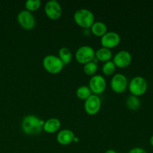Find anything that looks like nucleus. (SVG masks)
<instances>
[{"label":"nucleus","instance_id":"f3484780","mask_svg":"<svg viewBox=\"0 0 153 153\" xmlns=\"http://www.w3.org/2000/svg\"><path fill=\"white\" fill-rule=\"evenodd\" d=\"M58 58L61 61L64 66L70 64L73 58V54H72L71 50L67 47H61L58 50Z\"/></svg>","mask_w":153,"mask_h":153},{"label":"nucleus","instance_id":"20e7f679","mask_svg":"<svg viewBox=\"0 0 153 153\" xmlns=\"http://www.w3.org/2000/svg\"><path fill=\"white\" fill-rule=\"evenodd\" d=\"M128 88L131 95L140 97L146 92L148 88L147 81L143 76H137L131 79L128 83Z\"/></svg>","mask_w":153,"mask_h":153},{"label":"nucleus","instance_id":"412c9836","mask_svg":"<svg viewBox=\"0 0 153 153\" xmlns=\"http://www.w3.org/2000/svg\"><path fill=\"white\" fill-rule=\"evenodd\" d=\"M116 68V66L114 65L113 61H109L104 63V64L102 65V70L103 74L107 76H112L114 73Z\"/></svg>","mask_w":153,"mask_h":153},{"label":"nucleus","instance_id":"ddd939ff","mask_svg":"<svg viewBox=\"0 0 153 153\" xmlns=\"http://www.w3.org/2000/svg\"><path fill=\"white\" fill-rule=\"evenodd\" d=\"M74 132L70 129L60 130L57 134V141L62 146H68L71 144L75 140Z\"/></svg>","mask_w":153,"mask_h":153},{"label":"nucleus","instance_id":"a211bd4d","mask_svg":"<svg viewBox=\"0 0 153 153\" xmlns=\"http://www.w3.org/2000/svg\"><path fill=\"white\" fill-rule=\"evenodd\" d=\"M126 104L127 108L131 111L138 110L141 105V102H140L139 97L133 95H130L127 97Z\"/></svg>","mask_w":153,"mask_h":153},{"label":"nucleus","instance_id":"39448f33","mask_svg":"<svg viewBox=\"0 0 153 153\" xmlns=\"http://www.w3.org/2000/svg\"><path fill=\"white\" fill-rule=\"evenodd\" d=\"M95 52L94 48L90 46H82L76 50L75 53L76 60L81 64H84L95 59Z\"/></svg>","mask_w":153,"mask_h":153},{"label":"nucleus","instance_id":"9d476101","mask_svg":"<svg viewBox=\"0 0 153 153\" xmlns=\"http://www.w3.org/2000/svg\"><path fill=\"white\" fill-rule=\"evenodd\" d=\"M101 105L102 102L100 97L92 94L89 98L87 99L85 101L84 108H85V112L88 115L94 116L99 113L101 108Z\"/></svg>","mask_w":153,"mask_h":153},{"label":"nucleus","instance_id":"f03ea898","mask_svg":"<svg viewBox=\"0 0 153 153\" xmlns=\"http://www.w3.org/2000/svg\"><path fill=\"white\" fill-rule=\"evenodd\" d=\"M73 19L77 25L85 29H88L95 22V16L92 11L86 8L79 9L75 12Z\"/></svg>","mask_w":153,"mask_h":153},{"label":"nucleus","instance_id":"6e6552de","mask_svg":"<svg viewBox=\"0 0 153 153\" xmlns=\"http://www.w3.org/2000/svg\"><path fill=\"white\" fill-rule=\"evenodd\" d=\"M110 84L112 91L117 94H123L125 92L128 85L126 76L122 73H117L114 75Z\"/></svg>","mask_w":153,"mask_h":153},{"label":"nucleus","instance_id":"dca6fc26","mask_svg":"<svg viewBox=\"0 0 153 153\" xmlns=\"http://www.w3.org/2000/svg\"><path fill=\"white\" fill-rule=\"evenodd\" d=\"M112 58V52L111 49L107 48L102 47L97 49L95 52V59L98 60L101 62H107V61H111Z\"/></svg>","mask_w":153,"mask_h":153},{"label":"nucleus","instance_id":"4468645a","mask_svg":"<svg viewBox=\"0 0 153 153\" xmlns=\"http://www.w3.org/2000/svg\"><path fill=\"white\" fill-rule=\"evenodd\" d=\"M61 126V121L58 118H49L47 120H45L43 131L49 134H54L60 131Z\"/></svg>","mask_w":153,"mask_h":153},{"label":"nucleus","instance_id":"b1692460","mask_svg":"<svg viewBox=\"0 0 153 153\" xmlns=\"http://www.w3.org/2000/svg\"><path fill=\"white\" fill-rule=\"evenodd\" d=\"M105 153H117L116 152L115 150H114V149H108V150H106Z\"/></svg>","mask_w":153,"mask_h":153},{"label":"nucleus","instance_id":"aec40b11","mask_svg":"<svg viewBox=\"0 0 153 153\" xmlns=\"http://www.w3.org/2000/svg\"><path fill=\"white\" fill-rule=\"evenodd\" d=\"M83 70L85 74L88 75V76H95L97 70H98V64H97V61L94 60V61H91V62L85 64L84 65Z\"/></svg>","mask_w":153,"mask_h":153},{"label":"nucleus","instance_id":"6ab92c4d","mask_svg":"<svg viewBox=\"0 0 153 153\" xmlns=\"http://www.w3.org/2000/svg\"><path fill=\"white\" fill-rule=\"evenodd\" d=\"M76 97L81 100L85 101L87 99L89 98L91 95H92V92L90 90L89 87L86 86V85H82L79 88H77L76 90Z\"/></svg>","mask_w":153,"mask_h":153},{"label":"nucleus","instance_id":"2eb2a0df","mask_svg":"<svg viewBox=\"0 0 153 153\" xmlns=\"http://www.w3.org/2000/svg\"><path fill=\"white\" fill-rule=\"evenodd\" d=\"M90 28H91V33L98 37H102L108 32V27L106 24L100 21L94 22V23Z\"/></svg>","mask_w":153,"mask_h":153},{"label":"nucleus","instance_id":"4be33fe9","mask_svg":"<svg viewBox=\"0 0 153 153\" xmlns=\"http://www.w3.org/2000/svg\"><path fill=\"white\" fill-rule=\"evenodd\" d=\"M41 5L40 0H27L25 3V10L30 12H34L38 10Z\"/></svg>","mask_w":153,"mask_h":153},{"label":"nucleus","instance_id":"f8f14e48","mask_svg":"<svg viewBox=\"0 0 153 153\" xmlns=\"http://www.w3.org/2000/svg\"><path fill=\"white\" fill-rule=\"evenodd\" d=\"M112 61L116 66V67L120 69L126 68L131 64L132 56L128 51L121 50L115 54Z\"/></svg>","mask_w":153,"mask_h":153},{"label":"nucleus","instance_id":"393cba45","mask_svg":"<svg viewBox=\"0 0 153 153\" xmlns=\"http://www.w3.org/2000/svg\"><path fill=\"white\" fill-rule=\"evenodd\" d=\"M149 143H150V145L153 147V135L151 136L150 139H149Z\"/></svg>","mask_w":153,"mask_h":153},{"label":"nucleus","instance_id":"0eeeda50","mask_svg":"<svg viewBox=\"0 0 153 153\" xmlns=\"http://www.w3.org/2000/svg\"><path fill=\"white\" fill-rule=\"evenodd\" d=\"M44 11L49 19L57 20L60 19L62 15V7L56 0H50L45 4Z\"/></svg>","mask_w":153,"mask_h":153},{"label":"nucleus","instance_id":"5701e85b","mask_svg":"<svg viewBox=\"0 0 153 153\" xmlns=\"http://www.w3.org/2000/svg\"><path fill=\"white\" fill-rule=\"evenodd\" d=\"M128 153H147V152L143 148L134 147L132 148Z\"/></svg>","mask_w":153,"mask_h":153},{"label":"nucleus","instance_id":"f257e3e1","mask_svg":"<svg viewBox=\"0 0 153 153\" xmlns=\"http://www.w3.org/2000/svg\"><path fill=\"white\" fill-rule=\"evenodd\" d=\"M45 120L33 114L26 115L21 123V128L28 135H36L43 131Z\"/></svg>","mask_w":153,"mask_h":153},{"label":"nucleus","instance_id":"423d86ee","mask_svg":"<svg viewBox=\"0 0 153 153\" xmlns=\"http://www.w3.org/2000/svg\"><path fill=\"white\" fill-rule=\"evenodd\" d=\"M16 19L19 25L23 29L30 31L35 26L36 20L34 16L31 12L26 10H22L19 12L16 16Z\"/></svg>","mask_w":153,"mask_h":153},{"label":"nucleus","instance_id":"1a4fd4ad","mask_svg":"<svg viewBox=\"0 0 153 153\" xmlns=\"http://www.w3.org/2000/svg\"><path fill=\"white\" fill-rule=\"evenodd\" d=\"M106 80L101 75H95L91 76L89 81L90 90L94 95H100L106 89Z\"/></svg>","mask_w":153,"mask_h":153},{"label":"nucleus","instance_id":"7ed1b4c3","mask_svg":"<svg viewBox=\"0 0 153 153\" xmlns=\"http://www.w3.org/2000/svg\"><path fill=\"white\" fill-rule=\"evenodd\" d=\"M43 67L49 73L56 75L61 73L64 65L58 56L54 55H47L43 59Z\"/></svg>","mask_w":153,"mask_h":153},{"label":"nucleus","instance_id":"9b49d317","mask_svg":"<svg viewBox=\"0 0 153 153\" xmlns=\"http://www.w3.org/2000/svg\"><path fill=\"white\" fill-rule=\"evenodd\" d=\"M121 38L118 33L115 31H108L100 39L102 47L107 48L111 50V49L117 47L120 43Z\"/></svg>","mask_w":153,"mask_h":153}]
</instances>
